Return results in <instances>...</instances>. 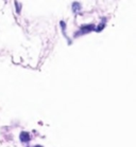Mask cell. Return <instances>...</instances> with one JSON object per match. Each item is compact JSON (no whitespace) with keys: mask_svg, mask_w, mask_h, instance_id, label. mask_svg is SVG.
<instances>
[{"mask_svg":"<svg viewBox=\"0 0 136 147\" xmlns=\"http://www.w3.org/2000/svg\"><path fill=\"white\" fill-rule=\"evenodd\" d=\"M20 140L23 141V142H29L30 141V136H29V134L28 132H21L20 134Z\"/></svg>","mask_w":136,"mask_h":147,"instance_id":"obj_1","label":"cell"},{"mask_svg":"<svg viewBox=\"0 0 136 147\" xmlns=\"http://www.w3.org/2000/svg\"><path fill=\"white\" fill-rule=\"evenodd\" d=\"M35 147H42V146H40V145H37V146H35Z\"/></svg>","mask_w":136,"mask_h":147,"instance_id":"obj_2","label":"cell"}]
</instances>
